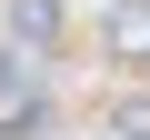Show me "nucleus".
I'll return each instance as SVG.
<instances>
[{
    "label": "nucleus",
    "instance_id": "nucleus-1",
    "mask_svg": "<svg viewBox=\"0 0 150 140\" xmlns=\"http://www.w3.org/2000/svg\"><path fill=\"white\" fill-rule=\"evenodd\" d=\"M100 40H110L120 70H150V0H120V10L100 20Z\"/></svg>",
    "mask_w": 150,
    "mask_h": 140
},
{
    "label": "nucleus",
    "instance_id": "nucleus-3",
    "mask_svg": "<svg viewBox=\"0 0 150 140\" xmlns=\"http://www.w3.org/2000/svg\"><path fill=\"white\" fill-rule=\"evenodd\" d=\"M110 130H120V140H150V100H140V90H130V100H120V110H110Z\"/></svg>",
    "mask_w": 150,
    "mask_h": 140
},
{
    "label": "nucleus",
    "instance_id": "nucleus-2",
    "mask_svg": "<svg viewBox=\"0 0 150 140\" xmlns=\"http://www.w3.org/2000/svg\"><path fill=\"white\" fill-rule=\"evenodd\" d=\"M10 40H20V60H40L60 40V0H10Z\"/></svg>",
    "mask_w": 150,
    "mask_h": 140
}]
</instances>
